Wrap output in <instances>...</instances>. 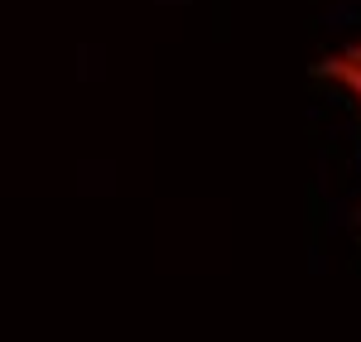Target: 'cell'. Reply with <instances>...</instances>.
<instances>
[{"label": "cell", "instance_id": "1", "mask_svg": "<svg viewBox=\"0 0 361 342\" xmlns=\"http://www.w3.org/2000/svg\"><path fill=\"white\" fill-rule=\"evenodd\" d=\"M313 78H318V83L342 87V92L357 102V111H361V29L352 34V39H342V44H337L328 58H318Z\"/></svg>", "mask_w": 361, "mask_h": 342}]
</instances>
